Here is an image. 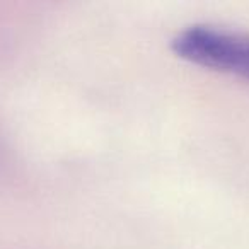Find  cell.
Wrapping results in <instances>:
<instances>
[{
    "label": "cell",
    "instance_id": "1",
    "mask_svg": "<svg viewBox=\"0 0 249 249\" xmlns=\"http://www.w3.org/2000/svg\"><path fill=\"white\" fill-rule=\"evenodd\" d=\"M179 58L205 69L249 80V36L213 26H190L176 35Z\"/></svg>",
    "mask_w": 249,
    "mask_h": 249
}]
</instances>
